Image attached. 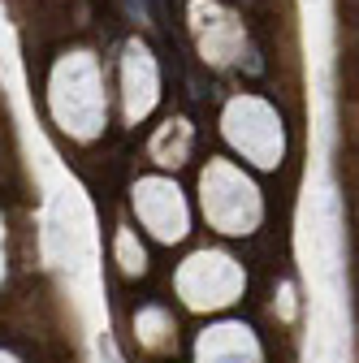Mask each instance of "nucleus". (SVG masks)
<instances>
[]
</instances>
